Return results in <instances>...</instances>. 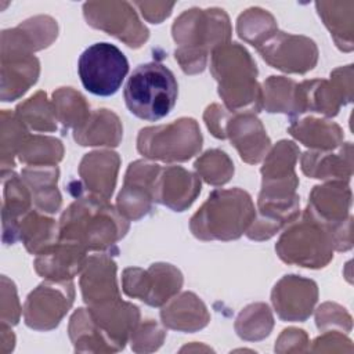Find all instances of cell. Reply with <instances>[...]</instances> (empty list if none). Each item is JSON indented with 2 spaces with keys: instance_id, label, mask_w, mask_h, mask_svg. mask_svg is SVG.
<instances>
[{
  "instance_id": "6da1fadb",
  "label": "cell",
  "mask_w": 354,
  "mask_h": 354,
  "mask_svg": "<svg viewBox=\"0 0 354 354\" xmlns=\"http://www.w3.org/2000/svg\"><path fill=\"white\" fill-rule=\"evenodd\" d=\"M178 94L173 72L159 62L138 65L124 87V102L140 119L156 122L174 108Z\"/></svg>"
},
{
  "instance_id": "7a4b0ae2",
  "label": "cell",
  "mask_w": 354,
  "mask_h": 354,
  "mask_svg": "<svg viewBox=\"0 0 354 354\" xmlns=\"http://www.w3.org/2000/svg\"><path fill=\"white\" fill-rule=\"evenodd\" d=\"M254 217L250 196L241 189L214 191L192 217L191 230L201 239H235Z\"/></svg>"
},
{
  "instance_id": "3957f363",
  "label": "cell",
  "mask_w": 354,
  "mask_h": 354,
  "mask_svg": "<svg viewBox=\"0 0 354 354\" xmlns=\"http://www.w3.org/2000/svg\"><path fill=\"white\" fill-rule=\"evenodd\" d=\"M212 71L220 83L218 93L231 109L242 105L260 108L256 84V65L245 48L232 43L230 47H220L213 53Z\"/></svg>"
},
{
  "instance_id": "277c9868",
  "label": "cell",
  "mask_w": 354,
  "mask_h": 354,
  "mask_svg": "<svg viewBox=\"0 0 354 354\" xmlns=\"http://www.w3.org/2000/svg\"><path fill=\"white\" fill-rule=\"evenodd\" d=\"M77 72L83 87L88 93L108 97L120 88L129 72V62L116 46L100 41L82 53L77 61Z\"/></svg>"
},
{
  "instance_id": "5b68a950",
  "label": "cell",
  "mask_w": 354,
  "mask_h": 354,
  "mask_svg": "<svg viewBox=\"0 0 354 354\" xmlns=\"http://www.w3.org/2000/svg\"><path fill=\"white\" fill-rule=\"evenodd\" d=\"M167 142L170 144L160 155L162 160H187L195 155L202 145V136L195 120L180 119L167 126L142 129L138 137V151L153 158Z\"/></svg>"
},
{
  "instance_id": "8992f818",
  "label": "cell",
  "mask_w": 354,
  "mask_h": 354,
  "mask_svg": "<svg viewBox=\"0 0 354 354\" xmlns=\"http://www.w3.org/2000/svg\"><path fill=\"white\" fill-rule=\"evenodd\" d=\"M72 301L73 288L71 282H44L26 300L24 311L25 322L33 329H51L59 324Z\"/></svg>"
},
{
  "instance_id": "52a82bcc",
  "label": "cell",
  "mask_w": 354,
  "mask_h": 354,
  "mask_svg": "<svg viewBox=\"0 0 354 354\" xmlns=\"http://www.w3.org/2000/svg\"><path fill=\"white\" fill-rule=\"evenodd\" d=\"M329 231L325 230V224H318L317 220H313L308 224L307 217L299 225L286 230L277 250L282 260L289 263H297L303 267H322L332 257V250L319 248L315 245H308V242L322 238Z\"/></svg>"
},
{
  "instance_id": "ba28073f",
  "label": "cell",
  "mask_w": 354,
  "mask_h": 354,
  "mask_svg": "<svg viewBox=\"0 0 354 354\" xmlns=\"http://www.w3.org/2000/svg\"><path fill=\"white\" fill-rule=\"evenodd\" d=\"M317 289L315 283L308 279L297 278L296 275L285 277L278 285H275L272 296H286L292 299H283L272 301L278 315L286 321H304L313 311V306L317 301L314 297H299L303 293Z\"/></svg>"
},
{
  "instance_id": "9c48e42d",
  "label": "cell",
  "mask_w": 354,
  "mask_h": 354,
  "mask_svg": "<svg viewBox=\"0 0 354 354\" xmlns=\"http://www.w3.org/2000/svg\"><path fill=\"white\" fill-rule=\"evenodd\" d=\"M84 301L93 307L119 299L115 283V264L105 257H91L82 279Z\"/></svg>"
},
{
  "instance_id": "30bf717a",
  "label": "cell",
  "mask_w": 354,
  "mask_h": 354,
  "mask_svg": "<svg viewBox=\"0 0 354 354\" xmlns=\"http://www.w3.org/2000/svg\"><path fill=\"white\" fill-rule=\"evenodd\" d=\"M227 136L231 137V141L239 151L241 158L249 163L259 162L264 155V151L256 147L253 144V140L256 142L270 145V140L266 136L260 122L250 115L238 116L234 118V120L227 122V130L224 131V137Z\"/></svg>"
},
{
  "instance_id": "8fae6325",
  "label": "cell",
  "mask_w": 354,
  "mask_h": 354,
  "mask_svg": "<svg viewBox=\"0 0 354 354\" xmlns=\"http://www.w3.org/2000/svg\"><path fill=\"white\" fill-rule=\"evenodd\" d=\"M162 318L170 328L188 332L203 328L209 321V315L201 300H198L189 311H181V308L171 303L167 308L165 307L162 310Z\"/></svg>"
},
{
  "instance_id": "7c38bea8",
  "label": "cell",
  "mask_w": 354,
  "mask_h": 354,
  "mask_svg": "<svg viewBox=\"0 0 354 354\" xmlns=\"http://www.w3.org/2000/svg\"><path fill=\"white\" fill-rule=\"evenodd\" d=\"M227 158V155L224 152H220V151H209L205 153L203 158H201L202 160H205L206 163L212 165L213 167L212 169H203V170H199L201 174L203 176V178L207 181V183H212V184H224L230 180L231 174L234 173V170L231 169H217L216 166L223 162L224 159Z\"/></svg>"
},
{
  "instance_id": "4fadbf2b",
  "label": "cell",
  "mask_w": 354,
  "mask_h": 354,
  "mask_svg": "<svg viewBox=\"0 0 354 354\" xmlns=\"http://www.w3.org/2000/svg\"><path fill=\"white\" fill-rule=\"evenodd\" d=\"M26 221L36 230V231H41V230H44V228H47V227H50V225H53L54 223H53V220H46V218H40V223H37L39 221V217L37 216H35V214H32V216H29L28 218H26ZM51 236H48V235H43V234H39V232H35V235L33 236H30L28 241H25V245H26V248L30 250V252H39V249L41 248L43 249V252H44V243H51Z\"/></svg>"
}]
</instances>
